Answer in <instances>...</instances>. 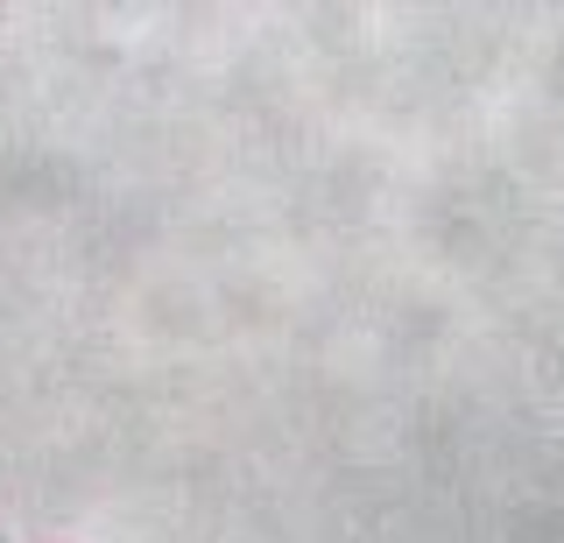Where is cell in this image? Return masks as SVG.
Listing matches in <instances>:
<instances>
[{
	"mask_svg": "<svg viewBox=\"0 0 564 543\" xmlns=\"http://www.w3.org/2000/svg\"><path fill=\"white\" fill-rule=\"evenodd\" d=\"M0 543H22V536H14V530H0Z\"/></svg>",
	"mask_w": 564,
	"mask_h": 543,
	"instance_id": "obj_1",
	"label": "cell"
}]
</instances>
